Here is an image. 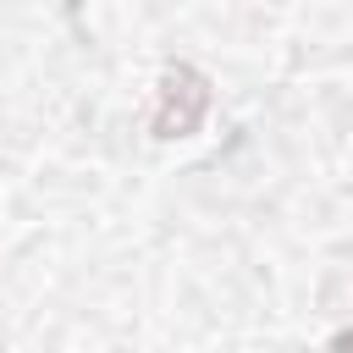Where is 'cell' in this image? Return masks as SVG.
<instances>
[{
    "label": "cell",
    "instance_id": "1",
    "mask_svg": "<svg viewBox=\"0 0 353 353\" xmlns=\"http://www.w3.org/2000/svg\"><path fill=\"white\" fill-rule=\"evenodd\" d=\"M204 105H210L204 77H199V72H188V66H176V72L160 83L154 132H160V138H182V132H193V127H199V116H204Z\"/></svg>",
    "mask_w": 353,
    "mask_h": 353
}]
</instances>
